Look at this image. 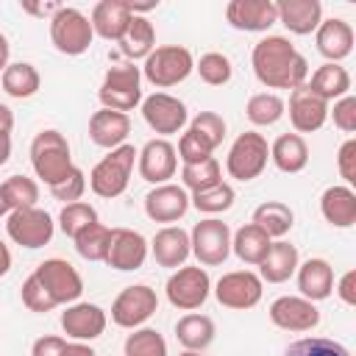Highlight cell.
Instances as JSON below:
<instances>
[{
    "instance_id": "obj_58",
    "label": "cell",
    "mask_w": 356,
    "mask_h": 356,
    "mask_svg": "<svg viewBox=\"0 0 356 356\" xmlns=\"http://www.w3.org/2000/svg\"><path fill=\"white\" fill-rule=\"evenodd\" d=\"M11 159V134H3L0 131V167Z\"/></svg>"
},
{
    "instance_id": "obj_33",
    "label": "cell",
    "mask_w": 356,
    "mask_h": 356,
    "mask_svg": "<svg viewBox=\"0 0 356 356\" xmlns=\"http://www.w3.org/2000/svg\"><path fill=\"white\" fill-rule=\"evenodd\" d=\"M270 161L286 172V175H295L300 170H306L309 164V145L300 134H281L273 145H270Z\"/></svg>"
},
{
    "instance_id": "obj_49",
    "label": "cell",
    "mask_w": 356,
    "mask_h": 356,
    "mask_svg": "<svg viewBox=\"0 0 356 356\" xmlns=\"http://www.w3.org/2000/svg\"><path fill=\"white\" fill-rule=\"evenodd\" d=\"M175 153H178V159H181V164H195V161H203V159H209L214 150L206 145V142H200L192 131H184L181 134V139H178V147H175Z\"/></svg>"
},
{
    "instance_id": "obj_1",
    "label": "cell",
    "mask_w": 356,
    "mask_h": 356,
    "mask_svg": "<svg viewBox=\"0 0 356 356\" xmlns=\"http://www.w3.org/2000/svg\"><path fill=\"white\" fill-rule=\"evenodd\" d=\"M253 75L267 89H298L309 81V61L298 47L278 33H267L253 44L250 53Z\"/></svg>"
},
{
    "instance_id": "obj_7",
    "label": "cell",
    "mask_w": 356,
    "mask_h": 356,
    "mask_svg": "<svg viewBox=\"0 0 356 356\" xmlns=\"http://www.w3.org/2000/svg\"><path fill=\"white\" fill-rule=\"evenodd\" d=\"M47 22H50V42H53V47L58 53H64V56H83L92 47L95 31H92L89 17L81 8L61 6Z\"/></svg>"
},
{
    "instance_id": "obj_40",
    "label": "cell",
    "mask_w": 356,
    "mask_h": 356,
    "mask_svg": "<svg viewBox=\"0 0 356 356\" xmlns=\"http://www.w3.org/2000/svg\"><path fill=\"white\" fill-rule=\"evenodd\" d=\"M220 181H222V167H220V161L214 156L181 167V186L186 192H200V189H209V186H214Z\"/></svg>"
},
{
    "instance_id": "obj_36",
    "label": "cell",
    "mask_w": 356,
    "mask_h": 356,
    "mask_svg": "<svg viewBox=\"0 0 356 356\" xmlns=\"http://www.w3.org/2000/svg\"><path fill=\"white\" fill-rule=\"evenodd\" d=\"M270 239H284L295 225V211L281 200H264L253 209V220Z\"/></svg>"
},
{
    "instance_id": "obj_52",
    "label": "cell",
    "mask_w": 356,
    "mask_h": 356,
    "mask_svg": "<svg viewBox=\"0 0 356 356\" xmlns=\"http://www.w3.org/2000/svg\"><path fill=\"white\" fill-rule=\"evenodd\" d=\"M67 339L56 334H44L31 345V356H64L67 353Z\"/></svg>"
},
{
    "instance_id": "obj_46",
    "label": "cell",
    "mask_w": 356,
    "mask_h": 356,
    "mask_svg": "<svg viewBox=\"0 0 356 356\" xmlns=\"http://www.w3.org/2000/svg\"><path fill=\"white\" fill-rule=\"evenodd\" d=\"M284 356H350V350L337 342V339H328V337H303V339H295Z\"/></svg>"
},
{
    "instance_id": "obj_56",
    "label": "cell",
    "mask_w": 356,
    "mask_h": 356,
    "mask_svg": "<svg viewBox=\"0 0 356 356\" xmlns=\"http://www.w3.org/2000/svg\"><path fill=\"white\" fill-rule=\"evenodd\" d=\"M64 356H97V353L89 348V342H70Z\"/></svg>"
},
{
    "instance_id": "obj_12",
    "label": "cell",
    "mask_w": 356,
    "mask_h": 356,
    "mask_svg": "<svg viewBox=\"0 0 356 356\" xmlns=\"http://www.w3.org/2000/svg\"><path fill=\"white\" fill-rule=\"evenodd\" d=\"M142 117L147 122V128L153 134H159L161 139L172 136V134H181L186 125H189V111H186V103L178 100L175 95L170 92H153L147 97H142Z\"/></svg>"
},
{
    "instance_id": "obj_5",
    "label": "cell",
    "mask_w": 356,
    "mask_h": 356,
    "mask_svg": "<svg viewBox=\"0 0 356 356\" xmlns=\"http://www.w3.org/2000/svg\"><path fill=\"white\" fill-rule=\"evenodd\" d=\"M97 97L103 103V108L111 111H134L142 103V70L131 61L122 64H111L103 75V83L97 89Z\"/></svg>"
},
{
    "instance_id": "obj_45",
    "label": "cell",
    "mask_w": 356,
    "mask_h": 356,
    "mask_svg": "<svg viewBox=\"0 0 356 356\" xmlns=\"http://www.w3.org/2000/svg\"><path fill=\"white\" fill-rule=\"evenodd\" d=\"M3 192H6V200H8L11 211L14 209H31L39 200V184L28 175H8L3 181Z\"/></svg>"
},
{
    "instance_id": "obj_30",
    "label": "cell",
    "mask_w": 356,
    "mask_h": 356,
    "mask_svg": "<svg viewBox=\"0 0 356 356\" xmlns=\"http://www.w3.org/2000/svg\"><path fill=\"white\" fill-rule=\"evenodd\" d=\"M217 325L209 314H197V312H186L184 317H178L175 323V339L181 342L184 350H195L203 353L211 342H214Z\"/></svg>"
},
{
    "instance_id": "obj_50",
    "label": "cell",
    "mask_w": 356,
    "mask_h": 356,
    "mask_svg": "<svg viewBox=\"0 0 356 356\" xmlns=\"http://www.w3.org/2000/svg\"><path fill=\"white\" fill-rule=\"evenodd\" d=\"M328 117L334 120V125L345 134H356V97L345 95L339 100H334V108H328Z\"/></svg>"
},
{
    "instance_id": "obj_3",
    "label": "cell",
    "mask_w": 356,
    "mask_h": 356,
    "mask_svg": "<svg viewBox=\"0 0 356 356\" xmlns=\"http://www.w3.org/2000/svg\"><path fill=\"white\" fill-rule=\"evenodd\" d=\"M134 164H136V147L134 145H120L114 150H108L89 172V189L97 195V197H106V200H114L120 197L128 184H131V172H134Z\"/></svg>"
},
{
    "instance_id": "obj_18",
    "label": "cell",
    "mask_w": 356,
    "mask_h": 356,
    "mask_svg": "<svg viewBox=\"0 0 356 356\" xmlns=\"http://www.w3.org/2000/svg\"><path fill=\"white\" fill-rule=\"evenodd\" d=\"M286 108H289L286 114H289V122H292L295 134H314V131H320V128L325 125L331 103L320 100V97L303 83V86H298V89L289 92Z\"/></svg>"
},
{
    "instance_id": "obj_10",
    "label": "cell",
    "mask_w": 356,
    "mask_h": 356,
    "mask_svg": "<svg viewBox=\"0 0 356 356\" xmlns=\"http://www.w3.org/2000/svg\"><path fill=\"white\" fill-rule=\"evenodd\" d=\"M164 295L170 300V306L181 309V312H195L200 309L209 295H211V278L206 273V267H178L167 284H164Z\"/></svg>"
},
{
    "instance_id": "obj_53",
    "label": "cell",
    "mask_w": 356,
    "mask_h": 356,
    "mask_svg": "<svg viewBox=\"0 0 356 356\" xmlns=\"http://www.w3.org/2000/svg\"><path fill=\"white\" fill-rule=\"evenodd\" d=\"M334 292L345 306H356V270H348L334 281Z\"/></svg>"
},
{
    "instance_id": "obj_57",
    "label": "cell",
    "mask_w": 356,
    "mask_h": 356,
    "mask_svg": "<svg viewBox=\"0 0 356 356\" xmlns=\"http://www.w3.org/2000/svg\"><path fill=\"white\" fill-rule=\"evenodd\" d=\"M8 56H11V44H8V36H6V33H0V75H3V70L8 67Z\"/></svg>"
},
{
    "instance_id": "obj_37",
    "label": "cell",
    "mask_w": 356,
    "mask_h": 356,
    "mask_svg": "<svg viewBox=\"0 0 356 356\" xmlns=\"http://www.w3.org/2000/svg\"><path fill=\"white\" fill-rule=\"evenodd\" d=\"M286 114V103L281 95L275 92H256L248 97L245 103V117L256 125V128H270L275 125L281 117Z\"/></svg>"
},
{
    "instance_id": "obj_16",
    "label": "cell",
    "mask_w": 356,
    "mask_h": 356,
    "mask_svg": "<svg viewBox=\"0 0 356 356\" xmlns=\"http://www.w3.org/2000/svg\"><path fill=\"white\" fill-rule=\"evenodd\" d=\"M136 170L142 175V181L159 186V184H170V178L178 170V153L175 145L170 139H147L139 150H136Z\"/></svg>"
},
{
    "instance_id": "obj_4",
    "label": "cell",
    "mask_w": 356,
    "mask_h": 356,
    "mask_svg": "<svg viewBox=\"0 0 356 356\" xmlns=\"http://www.w3.org/2000/svg\"><path fill=\"white\" fill-rule=\"evenodd\" d=\"M142 78L156 89H170L195 72V56L184 44H161L142 61Z\"/></svg>"
},
{
    "instance_id": "obj_14",
    "label": "cell",
    "mask_w": 356,
    "mask_h": 356,
    "mask_svg": "<svg viewBox=\"0 0 356 356\" xmlns=\"http://www.w3.org/2000/svg\"><path fill=\"white\" fill-rule=\"evenodd\" d=\"M33 275L42 281V286L56 300V306H70V303L81 300V295H83V278L67 259H58V256L44 259V261H39Z\"/></svg>"
},
{
    "instance_id": "obj_35",
    "label": "cell",
    "mask_w": 356,
    "mask_h": 356,
    "mask_svg": "<svg viewBox=\"0 0 356 356\" xmlns=\"http://www.w3.org/2000/svg\"><path fill=\"white\" fill-rule=\"evenodd\" d=\"M0 83H3V92L8 97H17V100H28L39 92L42 86V75L39 70L31 64V61H14L3 70L0 75Z\"/></svg>"
},
{
    "instance_id": "obj_47",
    "label": "cell",
    "mask_w": 356,
    "mask_h": 356,
    "mask_svg": "<svg viewBox=\"0 0 356 356\" xmlns=\"http://www.w3.org/2000/svg\"><path fill=\"white\" fill-rule=\"evenodd\" d=\"M19 298H22V306H25L28 312H36V314H47V312L58 309V306H56V300L47 295V289L42 286V281H39L33 273L22 281Z\"/></svg>"
},
{
    "instance_id": "obj_42",
    "label": "cell",
    "mask_w": 356,
    "mask_h": 356,
    "mask_svg": "<svg viewBox=\"0 0 356 356\" xmlns=\"http://www.w3.org/2000/svg\"><path fill=\"white\" fill-rule=\"evenodd\" d=\"M195 72L200 75L203 83H209V86H222V83L231 81L234 64H231V58H228L225 53L209 50V53H203V56L195 61Z\"/></svg>"
},
{
    "instance_id": "obj_27",
    "label": "cell",
    "mask_w": 356,
    "mask_h": 356,
    "mask_svg": "<svg viewBox=\"0 0 356 356\" xmlns=\"http://www.w3.org/2000/svg\"><path fill=\"white\" fill-rule=\"evenodd\" d=\"M131 134V117L122 111H111V108H100L89 117V139L97 147L114 150L120 145H125Z\"/></svg>"
},
{
    "instance_id": "obj_11",
    "label": "cell",
    "mask_w": 356,
    "mask_h": 356,
    "mask_svg": "<svg viewBox=\"0 0 356 356\" xmlns=\"http://www.w3.org/2000/svg\"><path fill=\"white\" fill-rule=\"evenodd\" d=\"M211 292L220 306L234 309V312H248V309L259 306V300L264 295V281L253 270H231L217 278Z\"/></svg>"
},
{
    "instance_id": "obj_23",
    "label": "cell",
    "mask_w": 356,
    "mask_h": 356,
    "mask_svg": "<svg viewBox=\"0 0 356 356\" xmlns=\"http://www.w3.org/2000/svg\"><path fill=\"white\" fill-rule=\"evenodd\" d=\"M295 278H298L300 298H306L312 303H320V300L331 298V292H334V267L323 256H312V259L300 261L295 270Z\"/></svg>"
},
{
    "instance_id": "obj_31",
    "label": "cell",
    "mask_w": 356,
    "mask_h": 356,
    "mask_svg": "<svg viewBox=\"0 0 356 356\" xmlns=\"http://www.w3.org/2000/svg\"><path fill=\"white\" fill-rule=\"evenodd\" d=\"M306 86H309L320 100L331 103V100H339V97L350 95V72H348L342 64H328V61H325V64H320V67L309 75Z\"/></svg>"
},
{
    "instance_id": "obj_19",
    "label": "cell",
    "mask_w": 356,
    "mask_h": 356,
    "mask_svg": "<svg viewBox=\"0 0 356 356\" xmlns=\"http://www.w3.org/2000/svg\"><path fill=\"white\" fill-rule=\"evenodd\" d=\"M150 253V242L134 231V228H111V245L106 253V264L120 270V273H131L139 270L145 264Z\"/></svg>"
},
{
    "instance_id": "obj_41",
    "label": "cell",
    "mask_w": 356,
    "mask_h": 356,
    "mask_svg": "<svg viewBox=\"0 0 356 356\" xmlns=\"http://www.w3.org/2000/svg\"><path fill=\"white\" fill-rule=\"evenodd\" d=\"M122 356H167V339L156 328H134L122 342Z\"/></svg>"
},
{
    "instance_id": "obj_9",
    "label": "cell",
    "mask_w": 356,
    "mask_h": 356,
    "mask_svg": "<svg viewBox=\"0 0 356 356\" xmlns=\"http://www.w3.org/2000/svg\"><path fill=\"white\" fill-rule=\"evenodd\" d=\"M6 234L14 245L19 248H28V250H36V248H44L53 234H56V222L53 217L39 209V206H31V209H14L8 211L6 217Z\"/></svg>"
},
{
    "instance_id": "obj_60",
    "label": "cell",
    "mask_w": 356,
    "mask_h": 356,
    "mask_svg": "<svg viewBox=\"0 0 356 356\" xmlns=\"http://www.w3.org/2000/svg\"><path fill=\"white\" fill-rule=\"evenodd\" d=\"M8 211H11V206H8L6 192H3V184H0V217H8Z\"/></svg>"
},
{
    "instance_id": "obj_34",
    "label": "cell",
    "mask_w": 356,
    "mask_h": 356,
    "mask_svg": "<svg viewBox=\"0 0 356 356\" xmlns=\"http://www.w3.org/2000/svg\"><path fill=\"white\" fill-rule=\"evenodd\" d=\"M270 245H273V239H270L256 222H245L242 228H236V231L231 234V253H234L239 261L253 264V267L261 264V259L267 256Z\"/></svg>"
},
{
    "instance_id": "obj_25",
    "label": "cell",
    "mask_w": 356,
    "mask_h": 356,
    "mask_svg": "<svg viewBox=\"0 0 356 356\" xmlns=\"http://www.w3.org/2000/svg\"><path fill=\"white\" fill-rule=\"evenodd\" d=\"M275 11H278V22L295 36H309L323 22L320 0H281L275 3Z\"/></svg>"
},
{
    "instance_id": "obj_32",
    "label": "cell",
    "mask_w": 356,
    "mask_h": 356,
    "mask_svg": "<svg viewBox=\"0 0 356 356\" xmlns=\"http://www.w3.org/2000/svg\"><path fill=\"white\" fill-rule=\"evenodd\" d=\"M120 44V50H122V56L134 64V61H145L153 50H156V28H153V22L147 19V17H139V14H134L131 17V22H128V28H125V33H122V39L117 42Z\"/></svg>"
},
{
    "instance_id": "obj_6",
    "label": "cell",
    "mask_w": 356,
    "mask_h": 356,
    "mask_svg": "<svg viewBox=\"0 0 356 356\" xmlns=\"http://www.w3.org/2000/svg\"><path fill=\"white\" fill-rule=\"evenodd\" d=\"M267 161H270V142L264 139V134L245 131L231 142L225 156V170L231 178L248 184L267 170Z\"/></svg>"
},
{
    "instance_id": "obj_20",
    "label": "cell",
    "mask_w": 356,
    "mask_h": 356,
    "mask_svg": "<svg viewBox=\"0 0 356 356\" xmlns=\"http://www.w3.org/2000/svg\"><path fill=\"white\" fill-rule=\"evenodd\" d=\"M225 19L236 31L264 33L278 22V11L273 0H231L225 6Z\"/></svg>"
},
{
    "instance_id": "obj_21",
    "label": "cell",
    "mask_w": 356,
    "mask_h": 356,
    "mask_svg": "<svg viewBox=\"0 0 356 356\" xmlns=\"http://www.w3.org/2000/svg\"><path fill=\"white\" fill-rule=\"evenodd\" d=\"M189 211V192L181 184H159L145 195V214L153 222H178Z\"/></svg>"
},
{
    "instance_id": "obj_22",
    "label": "cell",
    "mask_w": 356,
    "mask_h": 356,
    "mask_svg": "<svg viewBox=\"0 0 356 356\" xmlns=\"http://www.w3.org/2000/svg\"><path fill=\"white\" fill-rule=\"evenodd\" d=\"M353 25L342 17H331V19H323L320 28L314 31V44H317V53L328 61V64H339L342 58H348L353 53Z\"/></svg>"
},
{
    "instance_id": "obj_54",
    "label": "cell",
    "mask_w": 356,
    "mask_h": 356,
    "mask_svg": "<svg viewBox=\"0 0 356 356\" xmlns=\"http://www.w3.org/2000/svg\"><path fill=\"white\" fill-rule=\"evenodd\" d=\"M61 8V3H42V6H33V3H22V11H28V14H33V17H53L56 11Z\"/></svg>"
},
{
    "instance_id": "obj_13",
    "label": "cell",
    "mask_w": 356,
    "mask_h": 356,
    "mask_svg": "<svg viewBox=\"0 0 356 356\" xmlns=\"http://www.w3.org/2000/svg\"><path fill=\"white\" fill-rule=\"evenodd\" d=\"M159 312V295L147 284H134L125 286L114 303H111V323L120 328H142L153 314Z\"/></svg>"
},
{
    "instance_id": "obj_15",
    "label": "cell",
    "mask_w": 356,
    "mask_h": 356,
    "mask_svg": "<svg viewBox=\"0 0 356 356\" xmlns=\"http://www.w3.org/2000/svg\"><path fill=\"white\" fill-rule=\"evenodd\" d=\"M267 317L275 328L281 331H292V334H303V331H314L320 325V309L317 303L300 298V295H281L270 303Z\"/></svg>"
},
{
    "instance_id": "obj_44",
    "label": "cell",
    "mask_w": 356,
    "mask_h": 356,
    "mask_svg": "<svg viewBox=\"0 0 356 356\" xmlns=\"http://www.w3.org/2000/svg\"><path fill=\"white\" fill-rule=\"evenodd\" d=\"M200 142H206L211 150H217L225 139V120L217 114V111H197L192 120H189V128Z\"/></svg>"
},
{
    "instance_id": "obj_17",
    "label": "cell",
    "mask_w": 356,
    "mask_h": 356,
    "mask_svg": "<svg viewBox=\"0 0 356 356\" xmlns=\"http://www.w3.org/2000/svg\"><path fill=\"white\" fill-rule=\"evenodd\" d=\"M106 325H108V314L89 300H75L61 312V331L72 342H92L103 337Z\"/></svg>"
},
{
    "instance_id": "obj_61",
    "label": "cell",
    "mask_w": 356,
    "mask_h": 356,
    "mask_svg": "<svg viewBox=\"0 0 356 356\" xmlns=\"http://www.w3.org/2000/svg\"><path fill=\"white\" fill-rule=\"evenodd\" d=\"M178 356H200V353H195V350H184V353H178Z\"/></svg>"
},
{
    "instance_id": "obj_38",
    "label": "cell",
    "mask_w": 356,
    "mask_h": 356,
    "mask_svg": "<svg viewBox=\"0 0 356 356\" xmlns=\"http://www.w3.org/2000/svg\"><path fill=\"white\" fill-rule=\"evenodd\" d=\"M234 200H236V192H234V186L228 181H220V184H214L209 189H200V192L189 195V206H195L200 214H209V217L228 211L234 206Z\"/></svg>"
},
{
    "instance_id": "obj_43",
    "label": "cell",
    "mask_w": 356,
    "mask_h": 356,
    "mask_svg": "<svg viewBox=\"0 0 356 356\" xmlns=\"http://www.w3.org/2000/svg\"><path fill=\"white\" fill-rule=\"evenodd\" d=\"M92 222H97V211H95V206L86 203V200L67 203V206L61 209V214H58V228H61V234L70 236V239H75V236H78L83 228H89Z\"/></svg>"
},
{
    "instance_id": "obj_51",
    "label": "cell",
    "mask_w": 356,
    "mask_h": 356,
    "mask_svg": "<svg viewBox=\"0 0 356 356\" xmlns=\"http://www.w3.org/2000/svg\"><path fill=\"white\" fill-rule=\"evenodd\" d=\"M337 172L345 181V186L356 184V139H345L337 150Z\"/></svg>"
},
{
    "instance_id": "obj_28",
    "label": "cell",
    "mask_w": 356,
    "mask_h": 356,
    "mask_svg": "<svg viewBox=\"0 0 356 356\" xmlns=\"http://www.w3.org/2000/svg\"><path fill=\"white\" fill-rule=\"evenodd\" d=\"M320 214L334 228H353L356 222V192L353 186L334 184L320 195Z\"/></svg>"
},
{
    "instance_id": "obj_29",
    "label": "cell",
    "mask_w": 356,
    "mask_h": 356,
    "mask_svg": "<svg viewBox=\"0 0 356 356\" xmlns=\"http://www.w3.org/2000/svg\"><path fill=\"white\" fill-rule=\"evenodd\" d=\"M300 264V256H298V248L286 239H273L267 256L261 259L259 264V278L267 281V284H284L295 275Z\"/></svg>"
},
{
    "instance_id": "obj_59",
    "label": "cell",
    "mask_w": 356,
    "mask_h": 356,
    "mask_svg": "<svg viewBox=\"0 0 356 356\" xmlns=\"http://www.w3.org/2000/svg\"><path fill=\"white\" fill-rule=\"evenodd\" d=\"M8 270H11V250H8V245L0 239V278H3Z\"/></svg>"
},
{
    "instance_id": "obj_26",
    "label": "cell",
    "mask_w": 356,
    "mask_h": 356,
    "mask_svg": "<svg viewBox=\"0 0 356 356\" xmlns=\"http://www.w3.org/2000/svg\"><path fill=\"white\" fill-rule=\"evenodd\" d=\"M131 17L134 14L128 8V0H100V3H95L89 22H92L95 36H100L106 42H120Z\"/></svg>"
},
{
    "instance_id": "obj_39",
    "label": "cell",
    "mask_w": 356,
    "mask_h": 356,
    "mask_svg": "<svg viewBox=\"0 0 356 356\" xmlns=\"http://www.w3.org/2000/svg\"><path fill=\"white\" fill-rule=\"evenodd\" d=\"M72 242H75V250H78L81 259H86V261H106V253H108V245H111V228L97 220L89 228H83Z\"/></svg>"
},
{
    "instance_id": "obj_55",
    "label": "cell",
    "mask_w": 356,
    "mask_h": 356,
    "mask_svg": "<svg viewBox=\"0 0 356 356\" xmlns=\"http://www.w3.org/2000/svg\"><path fill=\"white\" fill-rule=\"evenodd\" d=\"M11 128H14V111L6 103H0V131L3 134H11Z\"/></svg>"
},
{
    "instance_id": "obj_48",
    "label": "cell",
    "mask_w": 356,
    "mask_h": 356,
    "mask_svg": "<svg viewBox=\"0 0 356 356\" xmlns=\"http://www.w3.org/2000/svg\"><path fill=\"white\" fill-rule=\"evenodd\" d=\"M83 192H86V175H83V170H81V167H75V170H72L61 184L50 186V195H53L56 200H61L64 206H67V203L81 200V197H83Z\"/></svg>"
},
{
    "instance_id": "obj_24",
    "label": "cell",
    "mask_w": 356,
    "mask_h": 356,
    "mask_svg": "<svg viewBox=\"0 0 356 356\" xmlns=\"http://www.w3.org/2000/svg\"><path fill=\"white\" fill-rule=\"evenodd\" d=\"M150 253L156 259L159 267H170L178 270L186 264V259L192 256L189 248V231H184L181 225H164L156 231V236L150 239Z\"/></svg>"
},
{
    "instance_id": "obj_8",
    "label": "cell",
    "mask_w": 356,
    "mask_h": 356,
    "mask_svg": "<svg viewBox=\"0 0 356 356\" xmlns=\"http://www.w3.org/2000/svg\"><path fill=\"white\" fill-rule=\"evenodd\" d=\"M189 248L200 267H220L231 256V228L217 217H206L192 225Z\"/></svg>"
},
{
    "instance_id": "obj_2",
    "label": "cell",
    "mask_w": 356,
    "mask_h": 356,
    "mask_svg": "<svg viewBox=\"0 0 356 356\" xmlns=\"http://www.w3.org/2000/svg\"><path fill=\"white\" fill-rule=\"evenodd\" d=\"M28 153H31V167H33L36 178H39L42 184H47V189L56 186V184H61V181L75 170L70 142H67V136H64L61 131H56V128L39 131V134L33 136Z\"/></svg>"
}]
</instances>
